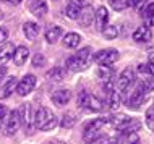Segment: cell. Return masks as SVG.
Returning a JSON list of instances; mask_svg holds the SVG:
<instances>
[{
	"label": "cell",
	"mask_w": 154,
	"mask_h": 144,
	"mask_svg": "<svg viewBox=\"0 0 154 144\" xmlns=\"http://www.w3.org/2000/svg\"><path fill=\"white\" fill-rule=\"evenodd\" d=\"M32 123H34V128L39 131H51L59 125V120L54 115V112L47 107H39L36 110L34 117H32Z\"/></svg>",
	"instance_id": "1"
},
{
	"label": "cell",
	"mask_w": 154,
	"mask_h": 144,
	"mask_svg": "<svg viewBox=\"0 0 154 144\" xmlns=\"http://www.w3.org/2000/svg\"><path fill=\"white\" fill-rule=\"evenodd\" d=\"M93 62V49L91 47H83L76 53L66 58V68L72 71H85Z\"/></svg>",
	"instance_id": "2"
},
{
	"label": "cell",
	"mask_w": 154,
	"mask_h": 144,
	"mask_svg": "<svg viewBox=\"0 0 154 144\" xmlns=\"http://www.w3.org/2000/svg\"><path fill=\"white\" fill-rule=\"evenodd\" d=\"M109 123V118L107 117H99V118H94L93 122H89L85 128V133H83V138H85L86 142H93L96 138L101 134L102 128Z\"/></svg>",
	"instance_id": "3"
},
{
	"label": "cell",
	"mask_w": 154,
	"mask_h": 144,
	"mask_svg": "<svg viewBox=\"0 0 154 144\" xmlns=\"http://www.w3.org/2000/svg\"><path fill=\"white\" fill-rule=\"evenodd\" d=\"M93 60L99 67H106V65H112L119 60V50L115 49H104V50H99L93 55Z\"/></svg>",
	"instance_id": "4"
},
{
	"label": "cell",
	"mask_w": 154,
	"mask_h": 144,
	"mask_svg": "<svg viewBox=\"0 0 154 144\" xmlns=\"http://www.w3.org/2000/svg\"><path fill=\"white\" fill-rule=\"evenodd\" d=\"M21 128V118H20L18 110H11L10 113L7 115V120L3 123V133L7 136H13V134Z\"/></svg>",
	"instance_id": "5"
},
{
	"label": "cell",
	"mask_w": 154,
	"mask_h": 144,
	"mask_svg": "<svg viewBox=\"0 0 154 144\" xmlns=\"http://www.w3.org/2000/svg\"><path fill=\"white\" fill-rule=\"evenodd\" d=\"M36 76L34 75H31V73H28V75H24L21 80L16 83V94L18 96H21V97H24V96H28V94H31L32 92V89L36 88Z\"/></svg>",
	"instance_id": "6"
},
{
	"label": "cell",
	"mask_w": 154,
	"mask_h": 144,
	"mask_svg": "<svg viewBox=\"0 0 154 144\" xmlns=\"http://www.w3.org/2000/svg\"><path fill=\"white\" fill-rule=\"evenodd\" d=\"M135 83V71L131 70V67H127L120 73L119 80H117V91L119 92H125L133 86Z\"/></svg>",
	"instance_id": "7"
},
{
	"label": "cell",
	"mask_w": 154,
	"mask_h": 144,
	"mask_svg": "<svg viewBox=\"0 0 154 144\" xmlns=\"http://www.w3.org/2000/svg\"><path fill=\"white\" fill-rule=\"evenodd\" d=\"M146 94H148V89L144 88L143 84H138V86H136V89H135V92H131V97L128 99V102H127L128 109L138 110L140 105L143 104L144 99H146Z\"/></svg>",
	"instance_id": "8"
},
{
	"label": "cell",
	"mask_w": 154,
	"mask_h": 144,
	"mask_svg": "<svg viewBox=\"0 0 154 144\" xmlns=\"http://www.w3.org/2000/svg\"><path fill=\"white\" fill-rule=\"evenodd\" d=\"M138 75L141 76V84L148 91H154V73L151 71V68L144 63L138 65Z\"/></svg>",
	"instance_id": "9"
},
{
	"label": "cell",
	"mask_w": 154,
	"mask_h": 144,
	"mask_svg": "<svg viewBox=\"0 0 154 144\" xmlns=\"http://www.w3.org/2000/svg\"><path fill=\"white\" fill-rule=\"evenodd\" d=\"M94 24L97 31H102L109 24V11H107L106 7H99L94 11Z\"/></svg>",
	"instance_id": "10"
},
{
	"label": "cell",
	"mask_w": 154,
	"mask_h": 144,
	"mask_svg": "<svg viewBox=\"0 0 154 144\" xmlns=\"http://www.w3.org/2000/svg\"><path fill=\"white\" fill-rule=\"evenodd\" d=\"M54 105L57 107H63L70 102V99H72V92H70V89H57V91H54V94L51 96Z\"/></svg>",
	"instance_id": "11"
},
{
	"label": "cell",
	"mask_w": 154,
	"mask_h": 144,
	"mask_svg": "<svg viewBox=\"0 0 154 144\" xmlns=\"http://www.w3.org/2000/svg\"><path fill=\"white\" fill-rule=\"evenodd\" d=\"M131 122H133L131 117L127 113H115V115H112V117H109V123H112V126H114V128H119V130L127 128Z\"/></svg>",
	"instance_id": "12"
},
{
	"label": "cell",
	"mask_w": 154,
	"mask_h": 144,
	"mask_svg": "<svg viewBox=\"0 0 154 144\" xmlns=\"http://www.w3.org/2000/svg\"><path fill=\"white\" fill-rule=\"evenodd\" d=\"M20 118H21V125H24V128L31 130L32 125V115H31V104H21V107L18 109Z\"/></svg>",
	"instance_id": "13"
},
{
	"label": "cell",
	"mask_w": 154,
	"mask_h": 144,
	"mask_svg": "<svg viewBox=\"0 0 154 144\" xmlns=\"http://www.w3.org/2000/svg\"><path fill=\"white\" fill-rule=\"evenodd\" d=\"M16 83H18V81H16L15 76L7 78L5 83H2V86H0V99L10 97L11 94L15 92V89H16Z\"/></svg>",
	"instance_id": "14"
},
{
	"label": "cell",
	"mask_w": 154,
	"mask_h": 144,
	"mask_svg": "<svg viewBox=\"0 0 154 144\" xmlns=\"http://www.w3.org/2000/svg\"><path fill=\"white\" fill-rule=\"evenodd\" d=\"M29 11L37 18H42L47 13V2L45 0H29Z\"/></svg>",
	"instance_id": "15"
},
{
	"label": "cell",
	"mask_w": 154,
	"mask_h": 144,
	"mask_svg": "<svg viewBox=\"0 0 154 144\" xmlns=\"http://www.w3.org/2000/svg\"><path fill=\"white\" fill-rule=\"evenodd\" d=\"M93 20H94V10L91 8V5L81 8V10H80V16H78V23H80V26L88 28L89 24L93 23Z\"/></svg>",
	"instance_id": "16"
},
{
	"label": "cell",
	"mask_w": 154,
	"mask_h": 144,
	"mask_svg": "<svg viewBox=\"0 0 154 144\" xmlns=\"http://www.w3.org/2000/svg\"><path fill=\"white\" fill-rule=\"evenodd\" d=\"M151 39H152V32L149 29V26H140L133 32V40H136V42H149Z\"/></svg>",
	"instance_id": "17"
},
{
	"label": "cell",
	"mask_w": 154,
	"mask_h": 144,
	"mask_svg": "<svg viewBox=\"0 0 154 144\" xmlns=\"http://www.w3.org/2000/svg\"><path fill=\"white\" fill-rule=\"evenodd\" d=\"M28 57H29V50H28V47L24 46H20L15 49V53H13V60L16 67H23L24 63L28 62Z\"/></svg>",
	"instance_id": "18"
},
{
	"label": "cell",
	"mask_w": 154,
	"mask_h": 144,
	"mask_svg": "<svg viewBox=\"0 0 154 144\" xmlns=\"http://www.w3.org/2000/svg\"><path fill=\"white\" fill-rule=\"evenodd\" d=\"M13 53H15V46L13 44H10V42L2 44V47H0V67L5 65L8 60L13 58Z\"/></svg>",
	"instance_id": "19"
},
{
	"label": "cell",
	"mask_w": 154,
	"mask_h": 144,
	"mask_svg": "<svg viewBox=\"0 0 154 144\" xmlns=\"http://www.w3.org/2000/svg\"><path fill=\"white\" fill-rule=\"evenodd\" d=\"M39 24L34 23V21H26L23 24V32H24V36H26L29 40H34L37 36H39Z\"/></svg>",
	"instance_id": "20"
},
{
	"label": "cell",
	"mask_w": 154,
	"mask_h": 144,
	"mask_svg": "<svg viewBox=\"0 0 154 144\" xmlns=\"http://www.w3.org/2000/svg\"><path fill=\"white\" fill-rule=\"evenodd\" d=\"M62 34H63V31H62L60 26H49L47 29H45L44 36H45V40H47V42L54 44L62 38Z\"/></svg>",
	"instance_id": "21"
},
{
	"label": "cell",
	"mask_w": 154,
	"mask_h": 144,
	"mask_svg": "<svg viewBox=\"0 0 154 144\" xmlns=\"http://www.w3.org/2000/svg\"><path fill=\"white\" fill-rule=\"evenodd\" d=\"M81 42V36L78 32H66L63 36V46L68 49H76Z\"/></svg>",
	"instance_id": "22"
},
{
	"label": "cell",
	"mask_w": 154,
	"mask_h": 144,
	"mask_svg": "<svg viewBox=\"0 0 154 144\" xmlns=\"http://www.w3.org/2000/svg\"><path fill=\"white\" fill-rule=\"evenodd\" d=\"M141 16L148 21V24H154V0L148 2L141 8Z\"/></svg>",
	"instance_id": "23"
},
{
	"label": "cell",
	"mask_w": 154,
	"mask_h": 144,
	"mask_svg": "<svg viewBox=\"0 0 154 144\" xmlns=\"http://www.w3.org/2000/svg\"><path fill=\"white\" fill-rule=\"evenodd\" d=\"M76 122H78V118H76V115H75L73 112H66L63 117H62V122H60V126L63 130H72L75 125H76Z\"/></svg>",
	"instance_id": "24"
},
{
	"label": "cell",
	"mask_w": 154,
	"mask_h": 144,
	"mask_svg": "<svg viewBox=\"0 0 154 144\" xmlns=\"http://www.w3.org/2000/svg\"><path fill=\"white\" fill-rule=\"evenodd\" d=\"M45 78H47V80H51V81H55V83L63 81V78H65V70L60 68V67H54L52 70H49V71H47Z\"/></svg>",
	"instance_id": "25"
},
{
	"label": "cell",
	"mask_w": 154,
	"mask_h": 144,
	"mask_svg": "<svg viewBox=\"0 0 154 144\" xmlns=\"http://www.w3.org/2000/svg\"><path fill=\"white\" fill-rule=\"evenodd\" d=\"M102 109H104V104H102L101 99L89 94V100H88V107H86V110H89V112H101Z\"/></svg>",
	"instance_id": "26"
},
{
	"label": "cell",
	"mask_w": 154,
	"mask_h": 144,
	"mask_svg": "<svg viewBox=\"0 0 154 144\" xmlns=\"http://www.w3.org/2000/svg\"><path fill=\"white\" fill-rule=\"evenodd\" d=\"M97 78L101 81L112 80V78H114V70H112L109 65H106V67H99L97 68Z\"/></svg>",
	"instance_id": "27"
},
{
	"label": "cell",
	"mask_w": 154,
	"mask_h": 144,
	"mask_svg": "<svg viewBox=\"0 0 154 144\" xmlns=\"http://www.w3.org/2000/svg\"><path fill=\"white\" fill-rule=\"evenodd\" d=\"M120 102H122V97H120V92L117 89H114L112 92H109V105L112 110H117L120 107Z\"/></svg>",
	"instance_id": "28"
},
{
	"label": "cell",
	"mask_w": 154,
	"mask_h": 144,
	"mask_svg": "<svg viewBox=\"0 0 154 144\" xmlns=\"http://www.w3.org/2000/svg\"><path fill=\"white\" fill-rule=\"evenodd\" d=\"M80 10H81V8H78L76 5L68 3V5L65 7V15L68 16L70 20H78V16H80Z\"/></svg>",
	"instance_id": "29"
},
{
	"label": "cell",
	"mask_w": 154,
	"mask_h": 144,
	"mask_svg": "<svg viewBox=\"0 0 154 144\" xmlns=\"http://www.w3.org/2000/svg\"><path fill=\"white\" fill-rule=\"evenodd\" d=\"M102 32H104V36H106V39H115L119 36V28L114 26V24H107L102 29Z\"/></svg>",
	"instance_id": "30"
},
{
	"label": "cell",
	"mask_w": 154,
	"mask_h": 144,
	"mask_svg": "<svg viewBox=\"0 0 154 144\" xmlns=\"http://www.w3.org/2000/svg\"><path fill=\"white\" fill-rule=\"evenodd\" d=\"M88 100H89V94L86 91H81L80 96H78V107L83 110H86V107H88Z\"/></svg>",
	"instance_id": "31"
},
{
	"label": "cell",
	"mask_w": 154,
	"mask_h": 144,
	"mask_svg": "<svg viewBox=\"0 0 154 144\" xmlns=\"http://www.w3.org/2000/svg\"><path fill=\"white\" fill-rule=\"evenodd\" d=\"M146 125L148 128L154 130V105H149V109L146 110Z\"/></svg>",
	"instance_id": "32"
},
{
	"label": "cell",
	"mask_w": 154,
	"mask_h": 144,
	"mask_svg": "<svg viewBox=\"0 0 154 144\" xmlns=\"http://www.w3.org/2000/svg\"><path fill=\"white\" fill-rule=\"evenodd\" d=\"M109 3L115 11H122L127 8V0H109Z\"/></svg>",
	"instance_id": "33"
},
{
	"label": "cell",
	"mask_w": 154,
	"mask_h": 144,
	"mask_svg": "<svg viewBox=\"0 0 154 144\" xmlns=\"http://www.w3.org/2000/svg\"><path fill=\"white\" fill-rule=\"evenodd\" d=\"M32 65H34V67L45 65V57L42 55V53H37V55H34V58H32Z\"/></svg>",
	"instance_id": "34"
},
{
	"label": "cell",
	"mask_w": 154,
	"mask_h": 144,
	"mask_svg": "<svg viewBox=\"0 0 154 144\" xmlns=\"http://www.w3.org/2000/svg\"><path fill=\"white\" fill-rule=\"evenodd\" d=\"M93 0H70V3L76 5L78 8H85V7H89Z\"/></svg>",
	"instance_id": "35"
},
{
	"label": "cell",
	"mask_w": 154,
	"mask_h": 144,
	"mask_svg": "<svg viewBox=\"0 0 154 144\" xmlns=\"http://www.w3.org/2000/svg\"><path fill=\"white\" fill-rule=\"evenodd\" d=\"M7 115H8V110L5 105H0V128L3 126V123L7 120Z\"/></svg>",
	"instance_id": "36"
},
{
	"label": "cell",
	"mask_w": 154,
	"mask_h": 144,
	"mask_svg": "<svg viewBox=\"0 0 154 144\" xmlns=\"http://www.w3.org/2000/svg\"><path fill=\"white\" fill-rule=\"evenodd\" d=\"M8 39V29L7 28H0V44H5Z\"/></svg>",
	"instance_id": "37"
},
{
	"label": "cell",
	"mask_w": 154,
	"mask_h": 144,
	"mask_svg": "<svg viewBox=\"0 0 154 144\" xmlns=\"http://www.w3.org/2000/svg\"><path fill=\"white\" fill-rule=\"evenodd\" d=\"M143 0H127V7H140Z\"/></svg>",
	"instance_id": "38"
},
{
	"label": "cell",
	"mask_w": 154,
	"mask_h": 144,
	"mask_svg": "<svg viewBox=\"0 0 154 144\" xmlns=\"http://www.w3.org/2000/svg\"><path fill=\"white\" fill-rule=\"evenodd\" d=\"M148 67L151 68V71L154 73V52L149 53V60H148Z\"/></svg>",
	"instance_id": "39"
},
{
	"label": "cell",
	"mask_w": 154,
	"mask_h": 144,
	"mask_svg": "<svg viewBox=\"0 0 154 144\" xmlns=\"http://www.w3.org/2000/svg\"><path fill=\"white\" fill-rule=\"evenodd\" d=\"M99 144H119V139L117 138H109V139H104V141H101Z\"/></svg>",
	"instance_id": "40"
},
{
	"label": "cell",
	"mask_w": 154,
	"mask_h": 144,
	"mask_svg": "<svg viewBox=\"0 0 154 144\" xmlns=\"http://www.w3.org/2000/svg\"><path fill=\"white\" fill-rule=\"evenodd\" d=\"M5 75H7V67H0V80H3V78H5Z\"/></svg>",
	"instance_id": "41"
},
{
	"label": "cell",
	"mask_w": 154,
	"mask_h": 144,
	"mask_svg": "<svg viewBox=\"0 0 154 144\" xmlns=\"http://www.w3.org/2000/svg\"><path fill=\"white\" fill-rule=\"evenodd\" d=\"M5 2L11 3V5H18V3H21V0H5Z\"/></svg>",
	"instance_id": "42"
},
{
	"label": "cell",
	"mask_w": 154,
	"mask_h": 144,
	"mask_svg": "<svg viewBox=\"0 0 154 144\" xmlns=\"http://www.w3.org/2000/svg\"><path fill=\"white\" fill-rule=\"evenodd\" d=\"M51 144H66V142H63V141H52Z\"/></svg>",
	"instance_id": "43"
},
{
	"label": "cell",
	"mask_w": 154,
	"mask_h": 144,
	"mask_svg": "<svg viewBox=\"0 0 154 144\" xmlns=\"http://www.w3.org/2000/svg\"><path fill=\"white\" fill-rule=\"evenodd\" d=\"M3 18V13H2V11H0V20H2Z\"/></svg>",
	"instance_id": "44"
}]
</instances>
